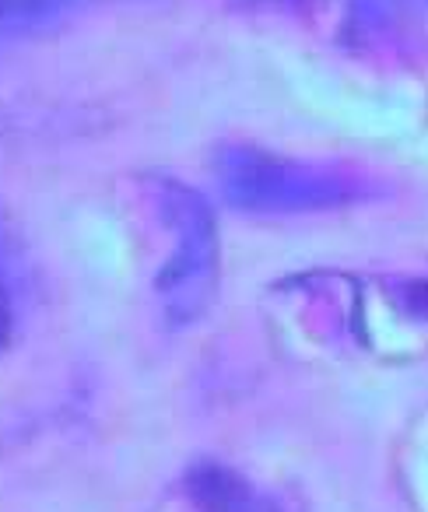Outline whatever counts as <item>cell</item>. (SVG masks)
<instances>
[{
	"label": "cell",
	"instance_id": "obj_1",
	"mask_svg": "<svg viewBox=\"0 0 428 512\" xmlns=\"http://www.w3.org/2000/svg\"><path fill=\"white\" fill-rule=\"evenodd\" d=\"M218 186L225 200L250 214H316L358 204L372 186L358 172L337 165L288 158L257 144H229L218 151Z\"/></svg>",
	"mask_w": 428,
	"mask_h": 512
},
{
	"label": "cell",
	"instance_id": "obj_2",
	"mask_svg": "<svg viewBox=\"0 0 428 512\" xmlns=\"http://www.w3.org/2000/svg\"><path fill=\"white\" fill-rule=\"evenodd\" d=\"M179 221H183L186 246L176 264V309L193 313L207 302L214 288V271H218V242H214V221L211 211L204 207L200 197L179 200Z\"/></svg>",
	"mask_w": 428,
	"mask_h": 512
}]
</instances>
